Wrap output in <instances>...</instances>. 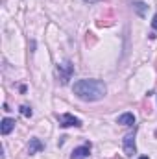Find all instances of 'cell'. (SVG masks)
Returning a JSON list of instances; mask_svg holds the SVG:
<instances>
[{
    "label": "cell",
    "mask_w": 157,
    "mask_h": 159,
    "mask_svg": "<svg viewBox=\"0 0 157 159\" xmlns=\"http://www.w3.org/2000/svg\"><path fill=\"white\" fill-rule=\"evenodd\" d=\"M107 93V87L100 80H79L74 83V94L83 102L102 100Z\"/></svg>",
    "instance_id": "obj_1"
},
{
    "label": "cell",
    "mask_w": 157,
    "mask_h": 159,
    "mask_svg": "<svg viewBox=\"0 0 157 159\" xmlns=\"http://www.w3.org/2000/svg\"><path fill=\"white\" fill-rule=\"evenodd\" d=\"M72 74H74V65H72V61H63L61 65H57V78L61 81V85H67L70 78H72Z\"/></svg>",
    "instance_id": "obj_2"
},
{
    "label": "cell",
    "mask_w": 157,
    "mask_h": 159,
    "mask_svg": "<svg viewBox=\"0 0 157 159\" xmlns=\"http://www.w3.org/2000/svg\"><path fill=\"white\" fill-rule=\"evenodd\" d=\"M57 120H59V126H61V128H70V126L79 128V126H81V120L76 119V117H74V115H70V113L57 115Z\"/></svg>",
    "instance_id": "obj_3"
},
{
    "label": "cell",
    "mask_w": 157,
    "mask_h": 159,
    "mask_svg": "<svg viewBox=\"0 0 157 159\" xmlns=\"http://www.w3.org/2000/svg\"><path fill=\"white\" fill-rule=\"evenodd\" d=\"M124 154L126 156H133V154H137V146H135V131L133 133H128L126 137H124Z\"/></svg>",
    "instance_id": "obj_4"
},
{
    "label": "cell",
    "mask_w": 157,
    "mask_h": 159,
    "mask_svg": "<svg viewBox=\"0 0 157 159\" xmlns=\"http://www.w3.org/2000/svg\"><path fill=\"white\" fill-rule=\"evenodd\" d=\"M89 154H91V143H87V144H83V146H79V148H74L70 159H87Z\"/></svg>",
    "instance_id": "obj_5"
},
{
    "label": "cell",
    "mask_w": 157,
    "mask_h": 159,
    "mask_svg": "<svg viewBox=\"0 0 157 159\" xmlns=\"http://www.w3.org/2000/svg\"><path fill=\"white\" fill-rule=\"evenodd\" d=\"M13 128H15V120L13 119H6L2 120V126H0V131H2V135H7V133H11L13 131Z\"/></svg>",
    "instance_id": "obj_6"
},
{
    "label": "cell",
    "mask_w": 157,
    "mask_h": 159,
    "mask_svg": "<svg viewBox=\"0 0 157 159\" xmlns=\"http://www.w3.org/2000/svg\"><path fill=\"white\" fill-rule=\"evenodd\" d=\"M41 150H44V144L41 143L39 139H32L30 141V146H28V154L32 156V154H37Z\"/></svg>",
    "instance_id": "obj_7"
},
{
    "label": "cell",
    "mask_w": 157,
    "mask_h": 159,
    "mask_svg": "<svg viewBox=\"0 0 157 159\" xmlns=\"http://www.w3.org/2000/svg\"><path fill=\"white\" fill-rule=\"evenodd\" d=\"M117 122L122 124V126H131V124H135V115L133 113H124L117 119Z\"/></svg>",
    "instance_id": "obj_8"
},
{
    "label": "cell",
    "mask_w": 157,
    "mask_h": 159,
    "mask_svg": "<svg viewBox=\"0 0 157 159\" xmlns=\"http://www.w3.org/2000/svg\"><path fill=\"white\" fill-rule=\"evenodd\" d=\"M146 7H148V6H146L144 2H133V9L137 11V15H139V17H144Z\"/></svg>",
    "instance_id": "obj_9"
},
{
    "label": "cell",
    "mask_w": 157,
    "mask_h": 159,
    "mask_svg": "<svg viewBox=\"0 0 157 159\" xmlns=\"http://www.w3.org/2000/svg\"><path fill=\"white\" fill-rule=\"evenodd\" d=\"M20 113H22L24 117H32V115H34L32 107H28V106H22V107H20Z\"/></svg>",
    "instance_id": "obj_10"
},
{
    "label": "cell",
    "mask_w": 157,
    "mask_h": 159,
    "mask_svg": "<svg viewBox=\"0 0 157 159\" xmlns=\"http://www.w3.org/2000/svg\"><path fill=\"white\" fill-rule=\"evenodd\" d=\"M152 28H154V30L157 32V13L154 15V20H152Z\"/></svg>",
    "instance_id": "obj_11"
},
{
    "label": "cell",
    "mask_w": 157,
    "mask_h": 159,
    "mask_svg": "<svg viewBox=\"0 0 157 159\" xmlns=\"http://www.w3.org/2000/svg\"><path fill=\"white\" fill-rule=\"evenodd\" d=\"M139 159H150V157L148 156H142V157H139Z\"/></svg>",
    "instance_id": "obj_12"
},
{
    "label": "cell",
    "mask_w": 157,
    "mask_h": 159,
    "mask_svg": "<svg viewBox=\"0 0 157 159\" xmlns=\"http://www.w3.org/2000/svg\"><path fill=\"white\" fill-rule=\"evenodd\" d=\"M85 2H91V4H92V2H98V0H85Z\"/></svg>",
    "instance_id": "obj_13"
}]
</instances>
